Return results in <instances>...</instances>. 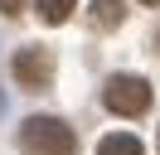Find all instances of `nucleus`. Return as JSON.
I'll list each match as a JSON object with an SVG mask.
<instances>
[{
	"label": "nucleus",
	"instance_id": "obj_4",
	"mask_svg": "<svg viewBox=\"0 0 160 155\" xmlns=\"http://www.w3.org/2000/svg\"><path fill=\"white\" fill-rule=\"evenodd\" d=\"M121 19H126V0H92V10H88L92 29H117Z\"/></svg>",
	"mask_w": 160,
	"mask_h": 155
},
{
	"label": "nucleus",
	"instance_id": "obj_3",
	"mask_svg": "<svg viewBox=\"0 0 160 155\" xmlns=\"http://www.w3.org/2000/svg\"><path fill=\"white\" fill-rule=\"evenodd\" d=\"M10 73H15V82L29 87V92L53 87V48H44V44L20 48V53H15V63H10Z\"/></svg>",
	"mask_w": 160,
	"mask_h": 155
},
{
	"label": "nucleus",
	"instance_id": "obj_8",
	"mask_svg": "<svg viewBox=\"0 0 160 155\" xmlns=\"http://www.w3.org/2000/svg\"><path fill=\"white\" fill-rule=\"evenodd\" d=\"M141 5H160V0H141Z\"/></svg>",
	"mask_w": 160,
	"mask_h": 155
},
{
	"label": "nucleus",
	"instance_id": "obj_5",
	"mask_svg": "<svg viewBox=\"0 0 160 155\" xmlns=\"http://www.w3.org/2000/svg\"><path fill=\"white\" fill-rule=\"evenodd\" d=\"M97 155H146V150H141V141H136V136H126V131H121V136H102Z\"/></svg>",
	"mask_w": 160,
	"mask_h": 155
},
{
	"label": "nucleus",
	"instance_id": "obj_1",
	"mask_svg": "<svg viewBox=\"0 0 160 155\" xmlns=\"http://www.w3.org/2000/svg\"><path fill=\"white\" fill-rule=\"evenodd\" d=\"M20 150L24 155H73L78 150V136L58 116H29L20 126Z\"/></svg>",
	"mask_w": 160,
	"mask_h": 155
},
{
	"label": "nucleus",
	"instance_id": "obj_6",
	"mask_svg": "<svg viewBox=\"0 0 160 155\" xmlns=\"http://www.w3.org/2000/svg\"><path fill=\"white\" fill-rule=\"evenodd\" d=\"M73 5H78V0H34V10L44 15V24H63V19L73 15Z\"/></svg>",
	"mask_w": 160,
	"mask_h": 155
},
{
	"label": "nucleus",
	"instance_id": "obj_9",
	"mask_svg": "<svg viewBox=\"0 0 160 155\" xmlns=\"http://www.w3.org/2000/svg\"><path fill=\"white\" fill-rule=\"evenodd\" d=\"M155 44H160V34H155Z\"/></svg>",
	"mask_w": 160,
	"mask_h": 155
},
{
	"label": "nucleus",
	"instance_id": "obj_7",
	"mask_svg": "<svg viewBox=\"0 0 160 155\" xmlns=\"http://www.w3.org/2000/svg\"><path fill=\"white\" fill-rule=\"evenodd\" d=\"M0 15H24V0H0Z\"/></svg>",
	"mask_w": 160,
	"mask_h": 155
},
{
	"label": "nucleus",
	"instance_id": "obj_2",
	"mask_svg": "<svg viewBox=\"0 0 160 155\" xmlns=\"http://www.w3.org/2000/svg\"><path fill=\"white\" fill-rule=\"evenodd\" d=\"M102 102H107V112H117V116H141L150 107V82L136 78V73H117L107 82V92H102Z\"/></svg>",
	"mask_w": 160,
	"mask_h": 155
}]
</instances>
